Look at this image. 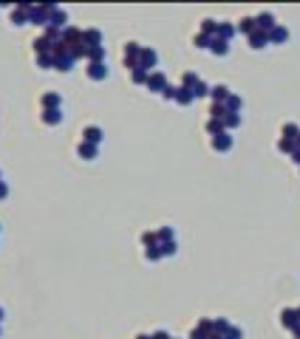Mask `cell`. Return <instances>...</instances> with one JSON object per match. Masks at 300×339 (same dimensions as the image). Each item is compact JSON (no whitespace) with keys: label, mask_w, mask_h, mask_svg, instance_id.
Instances as JSON below:
<instances>
[{"label":"cell","mask_w":300,"mask_h":339,"mask_svg":"<svg viewBox=\"0 0 300 339\" xmlns=\"http://www.w3.org/2000/svg\"><path fill=\"white\" fill-rule=\"evenodd\" d=\"M77 153H80L83 159H88V161H91V159H97V156H100V147L91 145V142H80V145H77Z\"/></svg>","instance_id":"obj_17"},{"label":"cell","mask_w":300,"mask_h":339,"mask_svg":"<svg viewBox=\"0 0 300 339\" xmlns=\"http://www.w3.org/2000/svg\"><path fill=\"white\" fill-rule=\"evenodd\" d=\"M145 258H148L150 263H156V260H162V249H159V246H153V249H145Z\"/></svg>","instance_id":"obj_42"},{"label":"cell","mask_w":300,"mask_h":339,"mask_svg":"<svg viewBox=\"0 0 300 339\" xmlns=\"http://www.w3.org/2000/svg\"><path fill=\"white\" fill-rule=\"evenodd\" d=\"M238 32L247 34V37L258 32V23H255V17H241V20H238Z\"/></svg>","instance_id":"obj_21"},{"label":"cell","mask_w":300,"mask_h":339,"mask_svg":"<svg viewBox=\"0 0 300 339\" xmlns=\"http://www.w3.org/2000/svg\"><path fill=\"white\" fill-rule=\"evenodd\" d=\"M213 150H218V153L233 150V136H230V133H221V136H216V139H213Z\"/></svg>","instance_id":"obj_15"},{"label":"cell","mask_w":300,"mask_h":339,"mask_svg":"<svg viewBox=\"0 0 300 339\" xmlns=\"http://www.w3.org/2000/svg\"><path fill=\"white\" fill-rule=\"evenodd\" d=\"M156 65H159V51L150 48V46H145V48H142V57H139V68H145L148 74H153V71H156Z\"/></svg>","instance_id":"obj_3"},{"label":"cell","mask_w":300,"mask_h":339,"mask_svg":"<svg viewBox=\"0 0 300 339\" xmlns=\"http://www.w3.org/2000/svg\"><path fill=\"white\" fill-rule=\"evenodd\" d=\"M199 80H201V77L196 74V71H184V74H182V88H190V91H193Z\"/></svg>","instance_id":"obj_30"},{"label":"cell","mask_w":300,"mask_h":339,"mask_svg":"<svg viewBox=\"0 0 300 339\" xmlns=\"http://www.w3.org/2000/svg\"><path fill=\"white\" fill-rule=\"evenodd\" d=\"M83 29H77V26H68L66 32H63V37H60V40H63V43H66L68 48H71V46H77V43H83Z\"/></svg>","instance_id":"obj_8"},{"label":"cell","mask_w":300,"mask_h":339,"mask_svg":"<svg viewBox=\"0 0 300 339\" xmlns=\"http://www.w3.org/2000/svg\"><path fill=\"white\" fill-rule=\"evenodd\" d=\"M49 26H51V29H57V32H66V29H68V12H66V9L54 6V9H51Z\"/></svg>","instance_id":"obj_4"},{"label":"cell","mask_w":300,"mask_h":339,"mask_svg":"<svg viewBox=\"0 0 300 339\" xmlns=\"http://www.w3.org/2000/svg\"><path fill=\"white\" fill-rule=\"evenodd\" d=\"M235 34H238V26H233V23H218V37H221V40L230 43Z\"/></svg>","instance_id":"obj_24"},{"label":"cell","mask_w":300,"mask_h":339,"mask_svg":"<svg viewBox=\"0 0 300 339\" xmlns=\"http://www.w3.org/2000/svg\"><path fill=\"white\" fill-rule=\"evenodd\" d=\"M142 48H145V46H139V43H133V40H131V43H125V65H128L131 71H136V68H139Z\"/></svg>","instance_id":"obj_2"},{"label":"cell","mask_w":300,"mask_h":339,"mask_svg":"<svg viewBox=\"0 0 300 339\" xmlns=\"http://www.w3.org/2000/svg\"><path fill=\"white\" fill-rule=\"evenodd\" d=\"M207 133L216 139V136H221V133H227V128H224V119H207Z\"/></svg>","instance_id":"obj_26"},{"label":"cell","mask_w":300,"mask_h":339,"mask_svg":"<svg viewBox=\"0 0 300 339\" xmlns=\"http://www.w3.org/2000/svg\"><path fill=\"white\" fill-rule=\"evenodd\" d=\"M295 311H298V320H300V306H298V308H295Z\"/></svg>","instance_id":"obj_55"},{"label":"cell","mask_w":300,"mask_h":339,"mask_svg":"<svg viewBox=\"0 0 300 339\" xmlns=\"http://www.w3.org/2000/svg\"><path fill=\"white\" fill-rule=\"evenodd\" d=\"M150 337H153V339H173L167 331H156V334H150Z\"/></svg>","instance_id":"obj_48"},{"label":"cell","mask_w":300,"mask_h":339,"mask_svg":"<svg viewBox=\"0 0 300 339\" xmlns=\"http://www.w3.org/2000/svg\"><path fill=\"white\" fill-rule=\"evenodd\" d=\"M295 147H298V150H300V136H298V142H295Z\"/></svg>","instance_id":"obj_54"},{"label":"cell","mask_w":300,"mask_h":339,"mask_svg":"<svg viewBox=\"0 0 300 339\" xmlns=\"http://www.w3.org/2000/svg\"><path fill=\"white\" fill-rule=\"evenodd\" d=\"M292 161H295V164L300 167V150H295V153H292Z\"/></svg>","instance_id":"obj_49"},{"label":"cell","mask_w":300,"mask_h":339,"mask_svg":"<svg viewBox=\"0 0 300 339\" xmlns=\"http://www.w3.org/2000/svg\"><path fill=\"white\" fill-rule=\"evenodd\" d=\"M230 328H233V325H230L227 317H216V320H213V334H221V337H224Z\"/></svg>","instance_id":"obj_29"},{"label":"cell","mask_w":300,"mask_h":339,"mask_svg":"<svg viewBox=\"0 0 300 339\" xmlns=\"http://www.w3.org/2000/svg\"><path fill=\"white\" fill-rule=\"evenodd\" d=\"M142 243H145V249H153V246H159V235L156 232H142Z\"/></svg>","instance_id":"obj_37"},{"label":"cell","mask_w":300,"mask_h":339,"mask_svg":"<svg viewBox=\"0 0 300 339\" xmlns=\"http://www.w3.org/2000/svg\"><path fill=\"white\" fill-rule=\"evenodd\" d=\"M74 63H77V60H74L71 54H60V57H54V68H57V71H63V74H68V71L74 68Z\"/></svg>","instance_id":"obj_18"},{"label":"cell","mask_w":300,"mask_h":339,"mask_svg":"<svg viewBox=\"0 0 300 339\" xmlns=\"http://www.w3.org/2000/svg\"><path fill=\"white\" fill-rule=\"evenodd\" d=\"M0 181H3V170H0Z\"/></svg>","instance_id":"obj_56"},{"label":"cell","mask_w":300,"mask_h":339,"mask_svg":"<svg viewBox=\"0 0 300 339\" xmlns=\"http://www.w3.org/2000/svg\"><path fill=\"white\" fill-rule=\"evenodd\" d=\"M292 334H295V337L300 339V325H295V331H292Z\"/></svg>","instance_id":"obj_50"},{"label":"cell","mask_w":300,"mask_h":339,"mask_svg":"<svg viewBox=\"0 0 300 339\" xmlns=\"http://www.w3.org/2000/svg\"><path fill=\"white\" fill-rule=\"evenodd\" d=\"M136 339H153V337H150V334H139Z\"/></svg>","instance_id":"obj_52"},{"label":"cell","mask_w":300,"mask_h":339,"mask_svg":"<svg viewBox=\"0 0 300 339\" xmlns=\"http://www.w3.org/2000/svg\"><path fill=\"white\" fill-rule=\"evenodd\" d=\"M167 85H170V82H167V77L162 74V71H153V74L148 77V91H153V94H162Z\"/></svg>","instance_id":"obj_5"},{"label":"cell","mask_w":300,"mask_h":339,"mask_svg":"<svg viewBox=\"0 0 300 339\" xmlns=\"http://www.w3.org/2000/svg\"><path fill=\"white\" fill-rule=\"evenodd\" d=\"M227 116V105H210V119H224Z\"/></svg>","instance_id":"obj_39"},{"label":"cell","mask_w":300,"mask_h":339,"mask_svg":"<svg viewBox=\"0 0 300 339\" xmlns=\"http://www.w3.org/2000/svg\"><path fill=\"white\" fill-rule=\"evenodd\" d=\"M40 105H43V111H57V108H63V97L57 91H49L40 97Z\"/></svg>","instance_id":"obj_7"},{"label":"cell","mask_w":300,"mask_h":339,"mask_svg":"<svg viewBox=\"0 0 300 339\" xmlns=\"http://www.w3.org/2000/svg\"><path fill=\"white\" fill-rule=\"evenodd\" d=\"M201 34H207V37H218V23H216V20H201Z\"/></svg>","instance_id":"obj_31"},{"label":"cell","mask_w":300,"mask_h":339,"mask_svg":"<svg viewBox=\"0 0 300 339\" xmlns=\"http://www.w3.org/2000/svg\"><path fill=\"white\" fill-rule=\"evenodd\" d=\"M12 23H15V26H23V23H32V15H29V6H15V9H12Z\"/></svg>","instance_id":"obj_13"},{"label":"cell","mask_w":300,"mask_h":339,"mask_svg":"<svg viewBox=\"0 0 300 339\" xmlns=\"http://www.w3.org/2000/svg\"><path fill=\"white\" fill-rule=\"evenodd\" d=\"M102 139H105V133H102L100 125H88V128H83V142H91V145H102Z\"/></svg>","instance_id":"obj_6"},{"label":"cell","mask_w":300,"mask_h":339,"mask_svg":"<svg viewBox=\"0 0 300 339\" xmlns=\"http://www.w3.org/2000/svg\"><path fill=\"white\" fill-rule=\"evenodd\" d=\"M281 325L289 328V331H295V325H300L298 311H295V308H283V311H281Z\"/></svg>","instance_id":"obj_11"},{"label":"cell","mask_w":300,"mask_h":339,"mask_svg":"<svg viewBox=\"0 0 300 339\" xmlns=\"http://www.w3.org/2000/svg\"><path fill=\"white\" fill-rule=\"evenodd\" d=\"M40 119H43L46 125H60V122H63V108H57V111H43Z\"/></svg>","instance_id":"obj_25"},{"label":"cell","mask_w":300,"mask_h":339,"mask_svg":"<svg viewBox=\"0 0 300 339\" xmlns=\"http://www.w3.org/2000/svg\"><path fill=\"white\" fill-rule=\"evenodd\" d=\"M193 102H196L193 91H190V88H182V85H179V91H176V105L187 108V105H193Z\"/></svg>","instance_id":"obj_20"},{"label":"cell","mask_w":300,"mask_h":339,"mask_svg":"<svg viewBox=\"0 0 300 339\" xmlns=\"http://www.w3.org/2000/svg\"><path fill=\"white\" fill-rule=\"evenodd\" d=\"M85 71H88V77H91V80H97V82L108 77V65H105V63H88Z\"/></svg>","instance_id":"obj_12"},{"label":"cell","mask_w":300,"mask_h":339,"mask_svg":"<svg viewBox=\"0 0 300 339\" xmlns=\"http://www.w3.org/2000/svg\"><path fill=\"white\" fill-rule=\"evenodd\" d=\"M85 60H88V63H105V46H94V48H88Z\"/></svg>","instance_id":"obj_28"},{"label":"cell","mask_w":300,"mask_h":339,"mask_svg":"<svg viewBox=\"0 0 300 339\" xmlns=\"http://www.w3.org/2000/svg\"><path fill=\"white\" fill-rule=\"evenodd\" d=\"M286 40H289V29L278 23V26H275V29L269 32V43H275V46H281V43H286Z\"/></svg>","instance_id":"obj_16"},{"label":"cell","mask_w":300,"mask_h":339,"mask_svg":"<svg viewBox=\"0 0 300 339\" xmlns=\"http://www.w3.org/2000/svg\"><path fill=\"white\" fill-rule=\"evenodd\" d=\"M193 46H196V48H210V46H213V37H207V34H196V37H193Z\"/></svg>","instance_id":"obj_36"},{"label":"cell","mask_w":300,"mask_h":339,"mask_svg":"<svg viewBox=\"0 0 300 339\" xmlns=\"http://www.w3.org/2000/svg\"><path fill=\"white\" fill-rule=\"evenodd\" d=\"M278 150H281V153H289V156H292V153H295L298 147H295V142H289V139H278Z\"/></svg>","instance_id":"obj_40"},{"label":"cell","mask_w":300,"mask_h":339,"mask_svg":"<svg viewBox=\"0 0 300 339\" xmlns=\"http://www.w3.org/2000/svg\"><path fill=\"white\" fill-rule=\"evenodd\" d=\"M193 97H196V99H199V97H210V85H207L204 80H199V82H196V88H193Z\"/></svg>","instance_id":"obj_38"},{"label":"cell","mask_w":300,"mask_h":339,"mask_svg":"<svg viewBox=\"0 0 300 339\" xmlns=\"http://www.w3.org/2000/svg\"><path fill=\"white\" fill-rule=\"evenodd\" d=\"M37 65H40V68H54V57H51V54H40V57H37Z\"/></svg>","instance_id":"obj_43"},{"label":"cell","mask_w":300,"mask_h":339,"mask_svg":"<svg viewBox=\"0 0 300 339\" xmlns=\"http://www.w3.org/2000/svg\"><path fill=\"white\" fill-rule=\"evenodd\" d=\"M224 105H227V113H241L244 111V99L238 97V94H230V99H227Z\"/></svg>","instance_id":"obj_27"},{"label":"cell","mask_w":300,"mask_h":339,"mask_svg":"<svg viewBox=\"0 0 300 339\" xmlns=\"http://www.w3.org/2000/svg\"><path fill=\"white\" fill-rule=\"evenodd\" d=\"M247 40H250V48H255V51H261V48H267L269 46V34L267 32H255V34H250Z\"/></svg>","instance_id":"obj_14"},{"label":"cell","mask_w":300,"mask_h":339,"mask_svg":"<svg viewBox=\"0 0 300 339\" xmlns=\"http://www.w3.org/2000/svg\"><path fill=\"white\" fill-rule=\"evenodd\" d=\"M51 9H54V3H40V6H29V15H32V23L34 26H49L51 20Z\"/></svg>","instance_id":"obj_1"},{"label":"cell","mask_w":300,"mask_h":339,"mask_svg":"<svg viewBox=\"0 0 300 339\" xmlns=\"http://www.w3.org/2000/svg\"><path fill=\"white\" fill-rule=\"evenodd\" d=\"M190 339H210V334H204V331H199V328H193V331H190Z\"/></svg>","instance_id":"obj_46"},{"label":"cell","mask_w":300,"mask_h":339,"mask_svg":"<svg viewBox=\"0 0 300 339\" xmlns=\"http://www.w3.org/2000/svg\"><path fill=\"white\" fill-rule=\"evenodd\" d=\"M83 40H85V46H88V48H94V46H102V32H100V29H85Z\"/></svg>","instance_id":"obj_19"},{"label":"cell","mask_w":300,"mask_h":339,"mask_svg":"<svg viewBox=\"0 0 300 339\" xmlns=\"http://www.w3.org/2000/svg\"><path fill=\"white\" fill-rule=\"evenodd\" d=\"M238 125H241V113H227V116H224V128H227V133L235 130Z\"/></svg>","instance_id":"obj_34"},{"label":"cell","mask_w":300,"mask_h":339,"mask_svg":"<svg viewBox=\"0 0 300 339\" xmlns=\"http://www.w3.org/2000/svg\"><path fill=\"white\" fill-rule=\"evenodd\" d=\"M6 195H9V184H6V181H0V201H3Z\"/></svg>","instance_id":"obj_47"},{"label":"cell","mask_w":300,"mask_h":339,"mask_svg":"<svg viewBox=\"0 0 300 339\" xmlns=\"http://www.w3.org/2000/svg\"><path fill=\"white\" fill-rule=\"evenodd\" d=\"M176 91H179L176 85H167L165 91H162V97H165V99H173V102H176Z\"/></svg>","instance_id":"obj_45"},{"label":"cell","mask_w":300,"mask_h":339,"mask_svg":"<svg viewBox=\"0 0 300 339\" xmlns=\"http://www.w3.org/2000/svg\"><path fill=\"white\" fill-rule=\"evenodd\" d=\"M224 337H227V339H244V331H241L238 325H233V328H230V331H227Z\"/></svg>","instance_id":"obj_44"},{"label":"cell","mask_w":300,"mask_h":339,"mask_svg":"<svg viewBox=\"0 0 300 339\" xmlns=\"http://www.w3.org/2000/svg\"><path fill=\"white\" fill-rule=\"evenodd\" d=\"M196 328H199V331H204V334H210V337H213V320H210V317H201V320H199V325H196Z\"/></svg>","instance_id":"obj_41"},{"label":"cell","mask_w":300,"mask_h":339,"mask_svg":"<svg viewBox=\"0 0 300 339\" xmlns=\"http://www.w3.org/2000/svg\"><path fill=\"white\" fill-rule=\"evenodd\" d=\"M148 71H145V68H136V71H131V82H133V85H148Z\"/></svg>","instance_id":"obj_32"},{"label":"cell","mask_w":300,"mask_h":339,"mask_svg":"<svg viewBox=\"0 0 300 339\" xmlns=\"http://www.w3.org/2000/svg\"><path fill=\"white\" fill-rule=\"evenodd\" d=\"M230 94H233V91H230L227 85H213V88H210V99H213L216 105H224V102L230 99Z\"/></svg>","instance_id":"obj_10"},{"label":"cell","mask_w":300,"mask_h":339,"mask_svg":"<svg viewBox=\"0 0 300 339\" xmlns=\"http://www.w3.org/2000/svg\"><path fill=\"white\" fill-rule=\"evenodd\" d=\"M3 317H6V308L0 306V323H3Z\"/></svg>","instance_id":"obj_51"},{"label":"cell","mask_w":300,"mask_h":339,"mask_svg":"<svg viewBox=\"0 0 300 339\" xmlns=\"http://www.w3.org/2000/svg\"><path fill=\"white\" fill-rule=\"evenodd\" d=\"M159 249H162V258H173V255L179 252V243H176V241H167V243H159Z\"/></svg>","instance_id":"obj_33"},{"label":"cell","mask_w":300,"mask_h":339,"mask_svg":"<svg viewBox=\"0 0 300 339\" xmlns=\"http://www.w3.org/2000/svg\"><path fill=\"white\" fill-rule=\"evenodd\" d=\"M300 136V128L295 125V122H286L283 128H281V139H289V142H298Z\"/></svg>","instance_id":"obj_23"},{"label":"cell","mask_w":300,"mask_h":339,"mask_svg":"<svg viewBox=\"0 0 300 339\" xmlns=\"http://www.w3.org/2000/svg\"><path fill=\"white\" fill-rule=\"evenodd\" d=\"M255 23H258V32H267V34L278 26V20L272 17V12H261V15L255 17Z\"/></svg>","instance_id":"obj_9"},{"label":"cell","mask_w":300,"mask_h":339,"mask_svg":"<svg viewBox=\"0 0 300 339\" xmlns=\"http://www.w3.org/2000/svg\"><path fill=\"white\" fill-rule=\"evenodd\" d=\"M210 51H213L216 57H227V54H230V43H227V40H221V37H213Z\"/></svg>","instance_id":"obj_22"},{"label":"cell","mask_w":300,"mask_h":339,"mask_svg":"<svg viewBox=\"0 0 300 339\" xmlns=\"http://www.w3.org/2000/svg\"><path fill=\"white\" fill-rule=\"evenodd\" d=\"M156 235H159V243L176 241V229H173V226H162V229H159V232H156Z\"/></svg>","instance_id":"obj_35"},{"label":"cell","mask_w":300,"mask_h":339,"mask_svg":"<svg viewBox=\"0 0 300 339\" xmlns=\"http://www.w3.org/2000/svg\"><path fill=\"white\" fill-rule=\"evenodd\" d=\"M210 339H227V337H221V334H213V337H210Z\"/></svg>","instance_id":"obj_53"}]
</instances>
